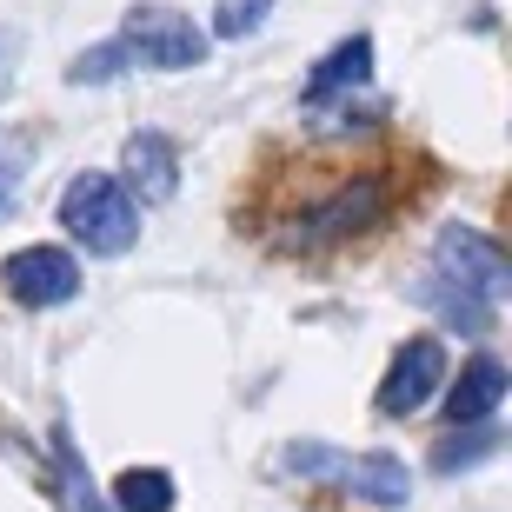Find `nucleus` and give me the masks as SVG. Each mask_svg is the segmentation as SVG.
I'll return each mask as SVG.
<instances>
[{
  "label": "nucleus",
  "instance_id": "obj_1",
  "mask_svg": "<svg viewBox=\"0 0 512 512\" xmlns=\"http://www.w3.org/2000/svg\"><path fill=\"white\" fill-rule=\"evenodd\" d=\"M506 293H512V260H506V247H499L493 233L466 227V220L439 227L433 260H426V273H419V286H413L419 306H433L453 333H493Z\"/></svg>",
  "mask_w": 512,
  "mask_h": 512
},
{
  "label": "nucleus",
  "instance_id": "obj_2",
  "mask_svg": "<svg viewBox=\"0 0 512 512\" xmlns=\"http://www.w3.org/2000/svg\"><path fill=\"white\" fill-rule=\"evenodd\" d=\"M280 473L340 486L346 499H366V506H380V512H399L413 499V473H406V459H393V453H333L320 439H300V446L280 453Z\"/></svg>",
  "mask_w": 512,
  "mask_h": 512
},
{
  "label": "nucleus",
  "instance_id": "obj_3",
  "mask_svg": "<svg viewBox=\"0 0 512 512\" xmlns=\"http://www.w3.org/2000/svg\"><path fill=\"white\" fill-rule=\"evenodd\" d=\"M60 227L74 233V247L100 253V260H120L140 240V200L120 187L114 173H74L67 193H60Z\"/></svg>",
  "mask_w": 512,
  "mask_h": 512
},
{
  "label": "nucleus",
  "instance_id": "obj_4",
  "mask_svg": "<svg viewBox=\"0 0 512 512\" xmlns=\"http://www.w3.org/2000/svg\"><path fill=\"white\" fill-rule=\"evenodd\" d=\"M120 54H127V67H153V74H187V67H200L213 47V34L200 27L193 14H180V7H160V0H147V7H127V20H120Z\"/></svg>",
  "mask_w": 512,
  "mask_h": 512
},
{
  "label": "nucleus",
  "instance_id": "obj_5",
  "mask_svg": "<svg viewBox=\"0 0 512 512\" xmlns=\"http://www.w3.org/2000/svg\"><path fill=\"white\" fill-rule=\"evenodd\" d=\"M439 386H446V346H439L433 333H413V340L393 353L373 406H380L386 419H413V413H426V406L439 399Z\"/></svg>",
  "mask_w": 512,
  "mask_h": 512
},
{
  "label": "nucleus",
  "instance_id": "obj_6",
  "mask_svg": "<svg viewBox=\"0 0 512 512\" xmlns=\"http://www.w3.org/2000/svg\"><path fill=\"white\" fill-rule=\"evenodd\" d=\"M0 286H7L14 306L47 313V306H67L80 293V260L67 247H20V253H7V266H0Z\"/></svg>",
  "mask_w": 512,
  "mask_h": 512
},
{
  "label": "nucleus",
  "instance_id": "obj_7",
  "mask_svg": "<svg viewBox=\"0 0 512 512\" xmlns=\"http://www.w3.org/2000/svg\"><path fill=\"white\" fill-rule=\"evenodd\" d=\"M386 220V180L360 173V180H346L333 200L300 213V247H333V240H353V233L380 227Z\"/></svg>",
  "mask_w": 512,
  "mask_h": 512
},
{
  "label": "nucleus",
  "instance_id": "obj_8",
  "mask_svg": "<svg viewBox=\"0 0 512 512\" xmlns=\"http://www.w3.org/2000/svg\"><path fill=\"white\" fill-rule=\"evenodd\" d=\"M439 399H446V419H453V426H479V419H493L499 406H506V366H499L493 353H473V360L459 366V380L446 373Z\"/></svg>",
  "mask_w": 512,
  "mask_h": 512
},
{
  "label": "nucleus",
  "instance_id": "obj_9",
  "mask_svg": "<svg viewBox=\"0 0 512 512\" xmlns=\"http://www.w3.org/2000/svg\"><path fill=\"white\" fill-rule=\"evenodd\" d=\"M120 187L133 193V200H173V187H180V147H173L167 133L140 127L127 140V153H120Z\"/></svg>",
  "mask_w": 512,
  "mask_h": 512
},
{
  "label": "nucleus",
  "instance_id": "obj_10",
  "mask_svg": "<svg viewBox=\"0 0 512 512\" xmlns=\"http://www.w3.org/2000/svg\"><path fill=\"white\" fill-rule=\"evenodd\" d=\"M373 80V40L366 34H346L333 54L306 74V107H320V100H333V94H346V87H366Z\"/></svg>",
  "mask_w": 512,
  "mask_h": 512
},
{
  "label": "nucleus",
  "instance_id": "obj_11",
  "mask_svg": "<svg viewBox=\"0 0 512 512\" xmlns=\"http://www.w3.org/2000/svg\"><path fill=\"white\" fill-rule=\"evenodd\" d=\"M107 512H173V473L167 466H127L107 493Z\"/></svg>",
  "mask_w": 512,
  "mask_h": 512
},
{
  "label": "nucleus",
  "instance_id": "obj_12",
  "mask_svg": "<svg viewBox=\"0 0 512 512\" xmlns=\"http://www.w3.org/2000/svg\"><path fill=\"white\" fill-rule=\"evenodd\" d=\"M54 466H60V493H67V512H107V493L94 486L87 459L67 433H54Z\"/></svg>",
  "mask_w": 512,
  "mask_h": 512
},
{
  "label": "nucleus",
  "instance_id": "obj_13",
  "mask_svg": "<svg viewBox=\"0 0 512 512\" xmlns=\"http://www.w3.org/2000/svg\"><path fill=\"white\" fill-rule=\"evenodd\" d=\"M499 453V433H493V419H479V426H466L453 439H439L433 446V473H466V466H479V459H493Z\"/></svg>",
  "mask_w": 512,
  "mask_h": 512
},
{
  "label": "nucleus",
  "instance_id": "obj_14",
  "mask_svg": "<svg viewBox=\"0 0 512 512\" xmlns=\"http://www.w3.org/2000/svg\"><path fill=\"white\" fill-rule=\"evenodd\" d=\"M27 173H34V133H14L0 127V213L20 200V187H27Z\"/></svg>",
  "mask_w": 512,
  "mask_h": 512
},
{
  "label": "nucleus",
  "instance_id": "obj_15",
  "mask_svg": "<svg viewBox=\"0 0 512 512\" xmlns=\"http://www.w3.org/2000/svg\"><path fill=\"white\" fill-rule=\"evenodd\" d=\"M266 14H273V0H220V14H213V34H220V40L260 34Z\"/></svg>",
  "mask_w": 512,
  "mask_h": 512
},
{
  "label": "nucleus",
  "instance_id": "obj_16",
  "mask_svg": "<svg viewBox=\"0 0 512 512\" xmlns=\"http://www.w3.org/2000/svg\"><path fill=\"white\" fill-rule=\"evenodd\" d=\"M0 94H7V47H0Z\"/></svg>",
  "mask_w": 512,
  "mask_h": 512
}]
</instances>
